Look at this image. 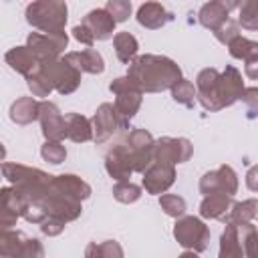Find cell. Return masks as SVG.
Segmentation results:
<instances>
[{"mask_svg":"<svg viewBox=\"0 0 258 258\" xmlns=\"http://www.w3.org/2000/svg\"><path fill=\"white\" fill-rule=\"evenodd\" d=\"M175 181V165H167V163H157L153 161L149 165V169L143 173V187L147 194L151 196H163Z\"/></svg>","mask_w":258,"mask_h":258,"instance_id":"obj_14","label":"cell"},{"mask_svg":"<svg viewBox=\"0 0 258 258\" xmlns=\"http://www.w3.org/2000/svg\"><path fill=\"white\" fill-rule=\"evenodd\" d=\"M127 77L143 93H161L183 79L179 64L161 54H139L127 64Z\"/></svg>","mask_w":258,"mask_h":258,"instance_id":"obj_2","label":"cell"},{"mask_svg":"<svg viewBox=\"0 0 258 258\" xmlns=\"http://www.w3.org/2000/svg\"><path fill=\"white\" fill-rule=\"evenodd\" d=\"M101 256L103 258H123V248L117 240H105L101 242Z\"/></svg>","mask_w":258,"mask_h":258,"instance_id":"obj_42","label":"cell"},{"mask_svg":"<svg viewBox=\"0 0 258 258\" xmlns=\"http://www.w3.org/2000/svg\"><path fill=\"white\" fill-rule=\"evenodd\" d=\"M256 230H258V224H256Z\"/></svg>","mask_w":258,"mask_h":258,"instance_id":"obj_49","label":"cell"},{"mask_svg":"<svg viewBox=\"0 0 258 258\" xmlns=\"http://www.w3.org/2000/svg\"><path fill=\"white\" fill-rule=\"evenodd\" d=\"M125 145L131 155L133 171L145 173L149 169V165L153 163V147H155L153 135L145 129H131L125 139Z\"/></svg>","mask_w":258,"mask_h":258,"instance_id":"obj_10","label":"cell"},{"mask_svg":"<svg viewBox=\"0 0 258 258\" xmlns=\"http://www.w3.org/2000/svg\"><path fill=\"white\" fill-rule=\"evenodd\" d=\"M24 16L26 22L40 32H62L69 18V6L60 0H36L26 6Z\"/></svg>","mask_w":258,"mask_h":258,"instance_id":"obj_4","label":"cell"},{"mask_svg":"<svg viewBox=\"0 0 258 258\" xmlns=\"http://www.w3.org/2000/svg\"><path fill=\"white\" fill-rule=\"evenodd\" d=\"M173 238L181 248L200 254L210 244V228L198 216H183L173 226Z\"/></svg>","mask_w":258,"mask_h":258,"instance_id":"obj_5","label":"cell"},{"mask_svg":"<svg viewBox=\"0 0 258 258\" xmlns=\"http://www.w3.org/2000/svg\"><path fill=\"white\" fill-rule=\"evenodd\" d=\"M200 191L204 196L210 194H228L234 198V194L238 191V175L230 165H220L218 169H212L208 173L202 175L200 179Z\"/></svg>","mask_w":258,"mask_h":258,"instance_id":"obj_12","label":"cell"},{"mask_svg":"<svg viewBox=\"0 0 258 258\" xmlns=\"http://www.w3.org/2000/svg\"><path fill=\"white\" fill-rule=\"evenodd\" d=\"M113 46H115V54H117V58H119L121 62H125V64H129L131 60L137 58L139 42H137V38H135L131 32H127V30L117 32L115 38H113Z\"/></svg>","mask_w":258,"mask_h":258,"instance_id":"obj_27","label":"cell"},{"mask_svg":"<svg viewBox=\"0 0 258 258\" xmlns=\"http://www.w3.org/2000/svg\"><path fill=\"white\" fill-rule=\"evenodd\" d=\"M173 20V14L159 2H145L137 8V22L147 30H157Z\"/></svg>","mask_w":258,"mask_h":258,"instance_id":"obj_20","label":"cell"},{"mask_svg":"<svg viewBox=\"0 0 258 258\" xmlns=\"http://www.w3.org/2000/svg\"><path fill=\"white\" fill-rule=\"evenodd\" d=\"M214 36H216V40H218V42H222V44H226V46H228L234 38H238V36H240V24H238L236 20H232V18H230L226 24H222V26L214 32Z\"/></svg>","mask_w":258,"mask_h":258,"instance_id":"obj_38","label":"cell"},{"mask_svg":"<svg viewBox=\"0 0 258 258\" xmlns=\"http://www.w3.org/2000/svg\"><path fill=\"white\" fill-rule=\"evenodd\" d=\"M2 173L28 204L46 196L50 191V185H52V175H48L42 169L28 167V165H22V163L4 161L2 163Z\"/></svg>","mask_w":258,"mask_h":258,"instance_id":"obj_3","label":"cell"},{"mask_svg":"<svg viewBox=\"0 0 258 258\" xmlns=\"http://www.w3.org/2000/svg\"><path fill=\"white\" fill-rule=\"evenodd\" d=\"M2 258H8V256H2Z\"/></svg>","mask_w":258,"mask_h":258,"instance_id":"obj_48","label":"cell"},{"mask_svg":"<svg viewBox=\"0 0 258 258\" xmlns=\"http://www.w3.org/2000/svg\"><path fill=\"white\" fill-rule=\"evenodd\" d=\"M83 24L93 32L95 40H109V38H115V26L117 22L113 20V16L105 10V8H95L91 10L85 18H83Z\"/></svg>","mask_w":258,"mask_h":258,"instance_id":"obj_18","label":"cell"},{"mask_svg":"<svg viewBox=\"0 0 258 258\" xmlns=\"http://www.w3.org/2000/svg\"><path fill=\"white\" fill-rule=\"evenodd\" d=\"M69 44V36L67 32H30L28 38H26V46L30 48V52L36 56V60L40 64L44 62H52V60H58L60 52H64Z\"/></svg>","mask_w":258,"mask_h":258,"instance_id":"obj_6","label":"cell"},{"mask_svg":"<svg viewBox=\"0 0 258 258\" xmlns=\"http://www.w3.org/2000/svg\"><path fill=\"white\" fill-rule=\"evenodd\" d=\"M226 224L234 226H248V224H258V200L250 198L244 202H234L230 214L224 218Z\"/></svg>","mask_w":258,"mask_h":258,"instance_id":"obj_24","label":"cell"},{"mask_svg":"<svg viewBox=\"0 0 258 258\" xmlns=\"http://www.w3.org/2000/svg\"><path fill=\"white\" fill-rule=\"evenodd\" d=\"M238 24L246 30H258V0H246L240 4Z\"/></svg>","mask_w":258,"mask_h":258,"instance_id":"obj_31","label":"cell"},{"mask_svg":"<svg viewBox=\"0 0 258 258\" xmlns=\"http://www.w3.org/2000/svg\"><path fill=\"white\" fill-rule=\"evenodd\" d=\"M52 189L64 198L77 200V202H85L91 198L93 189L91 185L81 179L75 173H60V175H52Z\"/></svg>","mask_w":258,"mask_h":258,"instance_id":"obj_17","label":"cell"},{"mask_svg":"<svg viewBox=\"0 0 258 258\" xmlns=\"http://www.w3.org/2000/svg\"><path fill=\"white\" fill-rule=\"evenodd\" d=\"M234 206V198L228 194H210L204 196L200 204V216L206 220H224Z\"/></svg>","mask_w":258,"mask_h":258,"instance_id":"obj_22","label":"cell"},{"mask_svg":"<svg viewBox=\"0 0 258 258\" xmlns=\"http://www.w3.org/2000/svg\"><path fill=\"white\" fill-rule=\"evenodd\" d=\"M64 226H67V222H62V220L50 216V218H46V220L40 224V232H42L44 236L52 238V236H58V234L64 230Z\"/></svg>","mask_w":258,"mask_h":258,"instance_id":"obj_41","label":"cell"},{"mask_svg":"<svg viewBox=\"0 0 258 258\" xmlns=\"http://www.w3.org/2000/svg\"><path fill=\"white\" fill-rule=\"evenodd\" d=\"M40 115V101L32 97H18L10 105V121L16 125H30Z\"/></svg>","mask_w":258,"mask_h":258,"instance_id":"obj_23","label":"cell"},{"mask_svg":"<svg viewBox=\"0 0 258 258\" xmlns=\"http://www.w3.org/2000/svg\"><path fill=\"white\" fill-rule=\"evenodd\" d=\"M244 81L236 67L228 64L222 73L218 69H202L196 77L198 101L206 111H222L232 107L244 95Z\"/></svg>","mask_w":258,"mask_h":258,"instance_id":"obj_1","label":"cell"},{"mask_svg":"<svg viewBox=\"0 0 258 258\" xmlns=\"http://www.w3.org/2000/svg\"><path fill=\"white\" fill-rule=\"evenodd\" d=\"M64 60L69 64H73L75 69H79L81 73H89V75H101L105 71V60L101 56L99 50L95 48H85V50H73L64 54Z\"/></svg>","mask_w":258,"mask_h":258,"instance_id":"obj_19","label":"cell"},{"mask_svg":"<svg viewBox=\"0 0 258 258\" xmlns=\"http://www.w3.org/2000/svg\"><path fill=\"white\" fill-rule=\"evenodd\" d=\"M256 117H258V115H256Z\"/></svg>","mask_w":258,"mask_h":258,"instance_id":"obj_50","label":"cell"},{"mask_svg":"<svg viewBox=\"0 0 258 258\" xmlns=\"http://www.w3.org/2000/svg\"><path fill=\"white\" fill-rule=\"evenodd\" d=\"M240 228V240L244 246V256L246 258H258V230L254 224L248 226H238Z\"/></svg>","mask_w":258,"mask_h":258,"instance_id":"obj_34","label":"cell"},{"mask_svg":"<svg viewBox=\"0 0 258 258\" xmlns=\"http://www.w3.org/2000/svg\"><path fill=\"white\" fill-rule=\"evenodd\" d=\"M232 8H240L238 2H224V0H214V2H206L202 4L200 12H198V18H200V24L212 32H216L222 24H226L230 20V10Z\"/></svg>","mask_w":258,"mask_h":258,"instance_id":"obj_16","label":"cell"},{"mask_svg":"<svg viewBox=\"0 0 258 258\" xmlns=\"http://www.w3.org/2000/svg\"><path fill=\"white\" fill-rule=\"evenodd\" d=\"M24 240H26V236L18 230H2V234H0V256L20 258Z\"/></svg>","mask_w":258,"mask_h":258,"instance_id":"obj_28","label":"cell"},{"mask_svg":"<svg viewBox=\"0 0 258 258\" xmlns=\"http://www.w3.org/2000/svg\"><path fill=\"white\" fill-rule=\"evenodd\" d=\"M4 60H6V64H10L12 71L24 75L26 79H28L30 75H34V73L40 69V62L36 60V56L30 52V48H28L26 44H24V46H14V48H10V50L4 54Z\"/></svg>","mask_w":258,"mask_h":258,"instance_id":"obj_21","label":"cell"},{"mask_svg":"<svg viewBox=\"0 0 258 258\" xmlns=\"http://www.w3.org/2000/svg\"><path fill=\"white\" fill-rule=\"evenodd\" d=\"M169 91H171L173 101L179 103V105H183V107H194V103H196V99H198V91H196L194 83L187 81V79L177 81Z\"/></svg>","mask_w":258,"mask_h":258,"instance_id":"obj_30","label":"cell"},{"mask_svg":"<svg viewBox=\"0 0 258 258\" xmlns=\"http://www.w3.org/2000/svg\"><path fill=\"white\" fill-rule=\"evenodd\" d=\"M246 187L250 191H256L258 194V163L252 165L248 171H246Z\"/></svg>","mask_w":258,"mask_h":258,"instance_id":"obj_44","label":"cell"},{"mask_svg":"<svg viewBox=\"0 0 258 258\" xmlns=\"http://www.w3.org/2000/svg\"><path fill=\"white\" fill-rule=\"evenodd\" d=\"M244 73H246L248 79L258 81V56H254V58H250V60L244 62Z\"/></svg>","mask_w":258,"mask_h":258,"instance_id":"obj_45","label":"cell"},{"mask_svg":"<svg viewBox=\"0 0 258 258\" xmlns=\"http://www.w3.org/2000/svg\"><path fill=\"white\" fill-rule=\"evenodd\" d=\"M64 117H67V139L75 143H87L93 139L91 119L83 117L81 113H69Z\"/></svg>","mask_w":258,"mask_h":258,"instance_id":"obj_26","label":"cell"},{"mask_svg":"<svg viewBox=\"0 0 258 258\" xmlns=\"http://www.w3.org/2000/svg\"><path fill=\"white\" fill-rule=\"evenodd\" d=\"M105 169L107 173L115 179V181H131V173H133V165H131V155L129 149L123 143L113 145L107 155H105Z\"/></svg>","mask_w":258,"mask_h":258,"instance_id":"obj_15","label":"cell"},{"mask_svg":"<svg viewBox=\"0 0 258 258\" xmlns=\"http://www.w3.org/2000/svg\"><path fill=\"white\" fill-rule=\"evenodd\" d=\"M228 50L234 58H240V60H250L254 56H258V40H250L246 36H238L234 38L230 44H228Z\"/></svg>","mask_w":258,"mask_h":258,"instance_id":"obj_29","label":"cell"},{"mask_svg":"<svg viewBox=\"0 0 258 258\" xmlns=\"http://www.w3.org/2000/svg\"><path fill=\"white\" fill-rule=\"evenodd\" d=\"M40 155L50 165H60L67 159V149L62 145V141H44L40 147Z\"/></svg>","mask_w":258,"mask_h":258,"instance_id":"obj_36","label":"cell"},{"mask_svg":"<svg viewBox=\"0 0 258 258\" xmlns=\"http://www.w3.org/2000/svg\"><path fill=\"white\" fill-rule=\"evenodd\" d=\"M191 153H194V145L189 139H185V137H161L155 141L153 161L177 165V163L189 161Z\"/></svg>","mask_w":258,"mask_h":258,"instance_id":"obj_11","label":"cell"},{"mask_svg":"<svg viewBox=\"0 0 258 258\" xmlns=\"http://www.w3.org/2000/svg\"><path fill=\"white\" fill-rule=\"evenodd\" d=\"M26 85H28V89H30V93H32V97H40L42 101L54 91V87H52V83L40 73V69L34 73V75H30L28 79H26Z\"/></svg>","mask_w":258,"mask_h":258,"instance_id":"obj_35","label":"cell"},{"mask_svg":"<svg viewBox=\"0 0 258 258\" xmlns=\"http://www.w3.org/2000/svg\"><path fill=\"white\" fill-rule=\"evenodd\" d=\"M109 91L115 95V107L117 111L125 117V119H133L141 107L143 101V91L125 75V77H117L113 79V83L109 85Z\"/></svg>","mask_w":258,"mask_h":258,"instance_id":"obj_8","label":"cell"},{"mask_svg":"<svg viewBox=\"0 0 258 258\" xmlns=\"http://www.w3.org/2000/svg\"><path fill=\"white\" fill-rule=\"evenodd\" d=\"M73 36H75V40H79L81 44H85V46H93V42H95V36H93V32L81 22V24H77L75 28H73Z\"/></svg>","mask_w":258,"mask_h":258,"instance_id":"obj_43","label":"cell"},{"mask_svg":"<svg viewBox=\"0 0 258 258\" xmlns=\"http://www.w3.org/2000/svg\"><path fill=\"white\" fill-rule=\"evenodd\" d=\"M85 258H103V256H101V244L89 242L87 248H85Z\"/></svg>","mask_w":258,"mask_h":258,"instance_id":"obj_46","label":"cell"},{"mask_svg":"<svg viewBox=\"0 0 258 258\" xmlns=\"http://www.w3.org/2000/svg\"><path fill=\"white\" fill-rule=\"evenodd\" d=\"M40 129L46 141H62L67 137V117L50 101H40Z\"/></svg>","mask_w":258,"mask_h":258,"instance_id":"obj_13","label":"cell"},{"mask_svg":"<svg viewBox=\"0 0 258 258\" xmlns=\"http://www.w3.org/2000/svg\"><path fill=\"white\" fill-rule=\"evenodd\" d=\"M91 125H93V141L95 143H105L117 131L129 129V119H125L113 103H103L95 111V115L91 119Z\"/></svg>","mask_w":258,"mask_h":258,"instance_id":"obj_7","label":"cell"},{"mask_svg":"<svg viewBox=\"0 0 258 258\" xmlns=\"http://www.w3.org/2000/svg\"><path fill=\"white\" fill-rule=\"evenodd\" d=\"M218 258H246L244 246L240 240V228L234 224H226L222 236H220V252Z\"/></svg>","mask_w":258,"mask_h":258,"instance_id":"obj_25","label":"cell"},{"mask_svg":"<svg viewBox=\"0 0 258 258\" xmlns=\"http://www.w3.org/2000/svg\"><path fill=\"white\" fill-rule=\"evenodd\" d=\"M113 198L121 204H135L141 198V187L133 181H117L113 185Z\"/></svg>","mask_w":258,"mask_h":258,"instance_id":"obj_33","label":"cell"},{"mask_svg":"<svg viewBox=\"0 0 258 258\" xmlns=\"http://www.w3.org/2000/svg\"><path fill=\"white\" fill-rule=\"evenodd\" d=\"M159 206H161V210L169 218H175V220L183 218L185 216V210H187L185 200L181 196H175V194H163V196H159Z\"/></svg>","mask_w":258,"mask_h":258,"instance_id":"obj_32","label":"cell"},{"mask_svg":"<svg viewBox=\"0 0 258 258\" xmlns=\"http://www.w3.org/2000/svg\"><path fill=\"white\" fill-rule=\"evenodd\" d=\"M20 258H44V246L38 238H26Z\"/></svg>","mask_w":258,"mask_h":258,"instance_id":"obj_39","label":"cell"},{"mask_svg":"<svg viewBox=\"0 0 258 258\" xmlns=\"http://www.w3.org/2000/svg\"><path fill=\"white\" fill-rule=\"evenodd\" d=\"M105 10H107V12L113 16V20L119 24V22H125V20L131 16L133 6H131V2H127V0H109L107 6H105Z\"/></svg>","mask_w":258,"mask_h":258,"instance_id":"obj_37","label":"cell"},{"mask_svg":"<svg viewBox=\"0 0 258 258\" xmlns=\"http://www.w3.org/2000/svg\"><path fill=\"white\" fill-rule=\"evenodd\" d=\"M242 101L248 107V119H254L258 115V87H246Z\"/></svg>","mask_w":258,"mask_h":258,"instance_id":"obj_40","label":"cell"},{"mask_svg":"<svg viewBox=\"0 0 258 258\" xmlns=\"http://www.w3.org/2000/svg\"><path fill=\"white\" fill-rule=\"evenodd\" d=\"M177 258H200L198 256V252H191V250H185V252H181Z\"/></svg>","mask_w":258,"mask_h":258,"instance_id":"obj_47","label":"cell"},{"mask_svg":"<svg viewBox=\"0 0 258 258\" xmlns=\"http://www.w3.org/2000/svg\"><path fill=\"white\" fill-rule=\"evenodd\" d=\"M40 73L52 83L54 91H58L60 95H71L79 89L81 85V71L75 69L73 64H69L64 58L52 60V62H44L40 64Z\"/></svg>","mask_w":258,"mask_h":258,"instance_id":"obj_9","label":"cell"}]
</instances>
